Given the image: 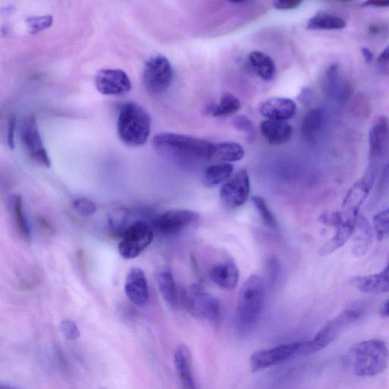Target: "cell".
<instances>
[{"label":"cell","instance_id":"obj_43","mask_svg":"<svg viewBox=\"0 0 389 389\" xmlns=\"http://www.w3.org/2000/svg\"><path fill=\"white\" fill-rule=\"evenodd\" d=\"M368 31L372 36L380 37L388 34V28L383 23H375L369 26Z\"/></svg>","mask_w":389,"mask_h":389},{"label":"cell","instance_id":"obj_16","mask_svg":"<svg viewBox=\"0 0 389 389\" xmlns=\"http://www.w3.org/2000/svg\"><path fill=\"white\" fill-rule=\"evenodd\" d=\"M259 111L267 120L287 121L295 116L297 105L286 97H273L263 102Z\"/></svg>","mask_w":389,"mask_h":389},{"label":"cell","instance_id":"obj_14","mask_svg":"<svg viewBox=\"0 0 389 389\" xmlns=\"http://www.w3.org/2000/svg\"><path fill=\"white\" fill-rule=\"evenodd\" d=\"M300 346L301 343L288 344L254 353L251 358V371H261L289 359L292 356L299 353Z\"/></svg>","mask_w":389,"mask_h":389},{"label":"cell","instance_id":"obj_47","mask_svg":"<svg viewBox=\"0 0 389 389\" xmlns=\"http://www.w3.org/2000/svg\"><path fill=\"white\" fill-rule=\"evenodd\" d=\"M381 314L384 317L389 318V299L383 305L381 309Z\"/></svg>","mask_w":389,"mask_h":389},{"label":"cell","instance_id":"obj_30","mask_svg":"<svg viewBox=\"0 0 389 389\" xmlns=\"http://www.w3.org/2000/svg\"><path fill=\"white\" fill-rule=\"evenodd\" d=\"M160 293L170 306L174 307L177 302V290L174 276L169 269H164L158 275Z\"/></svg>","mask_w":389,"mask_h":389},{"label":"cell","instance_id":"obj_35","mask_svg":"<svg viewBox=\"0 0 389 389\" xmlns=\"http://www.w3.org/2000/svg\"><path fill=\"white\" fill-rule=\"evenodd\" d=\"M373 229L377 239L380 241L389 235V209L375 215Z\"/></svg>","mask_w":389,"mask_h":389},{"label":"cell","instance_id":"obj_25","mask_svg":"<svg viewBox=\"0 0 389 389\" xmlns=\"http://www.w3.org/2000/svg\"><path fill=\"white\" fill-rule=\"evenodd\" d=\"M358 219H347L345 224L339 226L336 230V234L325 244H324L319 251V255L327 256L334 252H336L344 246L351 239V237L355 232Z\"/></svg>","mask_w":389,"mask_h":389},{"label":"cell","instance_id":"obj_50","mask_svg":"<svg viewBox=\"0 0 389 389\" xmlns=\"http://www.w3.org/2000/svg\"><path fill=\"white\" fill-rule=\"evenodd\" d=\"M99 389H104V388H99Z\"/></svg>","mask_w":389,"mask_h":389},{"label":"cell","instance_id":"obj_19","mask_svg":"<svg viewBox=\"0 0 389 389\" xmlns=\"http://www.w3.org/2000/svg\"><path fill=\"white\" fill-rule=\"evenodd\" d=\"M374 233L369 220L360 214L352 244V253L355 257H363L371 251L374 241Z\"/></svg>","mask_w":389,"mask_h":389},{"label":"cell","instance_id":"obj_32","mask_svg":"<svg viewBox=\"0 0 389 389\" xmlns=\"http://www.w3.org/2000/svg\"><path fill=\"white\" fill-rule=\"evenodd\" d=\"M129 220L131 212L128 209L123 207L114 209L108 217V226L112 235L121 239L132 224Z\"/></svg>","mask_w":389,"mask_h":389},{"label":"cell","instance_id":"obj_15","mask_svg":"<svg viewBox=\"0 0 389 389\" xmlns=\"http://www.w3.org/2000/svg\"><path fill=\"white\" fill-rule=\"evenodd\" d=\"M125 294L133 304L142 307L149 300V287L145 273L142 268L129 270L125 282Z\"/></svg>","mask_w":389,"mask_h":389},{"label":"cell","instance_id":"obj_8","mask_svg":"<svg viewBox=\"0 0 389 389\" xmlns=\"http://www.w3.org/2000/svg\"><path fill=\"white\" fill-rule=\"evenodd\" d=\"M154 240V232L148 223L136 221L124 234L119 244L120 255L126 259H133L141 255Z\"/></svg>","mask_w":389,"mask_h":389},{"label":"cell","instance_id":"obj_46","mask_svg":"<svg viewBox=\"0 0 389 389\" xmlns=\"http://www.w3.org/2000/svg\"><path fill=\"white\" fill-rule=\"evenodd\" d=\"M379 63H388L389 62V45L387 46L385 50L380 53V55L377 59Z\"/></svg>","mask_w":389,"mask_h":389},{"label":"cell","instance_id":"obj_10","mask_svg":"<svg viewBox=\"0 0 389 389\" xmlns=\"http://www.w3.org/2000/svg\"><path fill=\"white\" fill-rule=\"evenodd\" d=\"M375 177L374 170L367 172L366 175L354 183L346 194L341 212L345 219L359 218L361 207L371 193Z\"/></svg>","mask_w":389,"mask_h":389},{"label":"cell","instance_id":"obj_42","mask_svg":"<svg viewBox=\"0 0 389 389\" xmlns=\"http://www.w3.org/2000/svg\"><path fill=\"white\" fill-rule=\"evenodd\" d=\"M301 4L300 0H279L275 1L273 6L278 10H291L298 8Z\"/></svg>","mask_w":389,"mask_h":389},{"label":"cell","instance_id":"obj_28","mask_svg":"<svg viewBox=\"0 0 389 389\" xmlns=\"http://www.w3.org/2000/svg\"><path fill=\"white\" fill-rule=\"evenodd\" d=\"M234 166L229 163H219L205 169L202 183L205 187L212 188L228 181L232 176Z\"/></svg>","mask_w":389,"mask_h":389},{"label":"cell","instance_id":"obj_27","mask_svg":"<svg viewBox=\"0 0 389 389\" xmlns=\"http://www.w3.org/2000/svg\"><path fill=\"white\" fill-rule=\"evenodd\" d=\"M248 61L256 74L264 81L272 80L276 68L273 60L261 51H253L248 55Z\"/></svg>","mask_w":389,"mask_h":389},{"label":"cell","instance_id":"obj_22","mask_svg":"<svg viewBox=\"0 0 389 389\" xmlns=\"http://www.w3.org/2000/svg\"><path fill=\"white\" fill-rule=\"evenodd\" d=\"M175 363L182 389H197L192 371V355L185 344H180L175 353Z\"/></svg>","mask_w":389,"mask_h":389},{"label":"cell","instance_id":"obj_40","mask_svg":"<svg viewBox=\"0 0 389 389\" xmlns=\"http://www.w3.org/2000/svg\"><path fill=\"white\" fill-rule=\"evenodd\" d=\"M234 126L237 131L247 134L248 137L254 134V126L253 122L245 116H239L234 119Z\"/></svg>","mask_w":389,"mask_h":389},{"label":"cell","instance_id":"obj_33","mask_svg":"<svg viewBox=\"0 0 389 389\" xmlns=\"http://www.w3.org/2000/svg\"><path fill=\"white\" fill-rule=\"evenodd\" d=\"M241 107V102L236 96L231 93H225L222 95L219 104L210 106L207 111L215 117H224L236 114Z\"/></svg>","mask_w":389,"mask_h":389},{"label":"cell","instance_id":"obj_4","mask_svg":"<svg viewBox=\"0 0 389 389\" xmlns=\"http://www.w3.org/2000/svg\"><path fill=\"white\" fill-rule=\"evenodd\" d=\"M352 371L356 376L372 377L383 373L388 364V350L380 339L356 344L350 352Z\"/></svg>","mask_w":389,"mask_h":389},{"label":"cell","instance_id":"obj_29","mask_svg":"<svg viewBox=\"0 0 389 389\" xmlns=\"http://www.w3.org/2000/svg\"><path fill=\"white\" fill-rule=\"evenodd\" d=\"M347 24L340 16L325 12L313 16L307 23V29L314 31H332L344 29Z\"/></svg>","mask_w":389,"mask_h":389},{"label":"cell","instance_id":"obj_23","mask_svg":"<svg viewBox=\"0 0 389 389\" xmlns=\"http://www.w3.org/2000/svg\"><path fill=\"white\" fill-rule=\"evenodd\" d=\"M239 269L234 262H226L214 265L210 277L215 285L225 290H233L239 282Z\"/></svg>","mask_w":389,"mask_h":389},{"label":"cell","instance_id":"obj_1","mask_svg":"<svg viewBox=\"0 0 389 389\" xmlns=\"http://www.w3.org/2000/svg\"><path fill=\"white\" fill-rule=\"evenodd\" d=\"M153 145L159 155L177 163L212 160L215 146L207 140L172 133L158 134Z\"/></svg>","mask_w":389,"mask_h":389},{"label":"cell","instance_id":"obj_31","mask_svg":"<svg viewBox=\"0 0 389 389\" xmlns=\"http://www.w3.org/2000/svg\"><path fill=\"white\" fill-rule=\"evenodd\" d=\"M244 155L245 150L241 145L234 142H224L215 144L213 159L229 163L241 160Z\"/></svg>","mask_w":389,"mask_h":389},{"label":"cell","instance_id":"obj_3","mask_svg":"<svg viewBox=\"0 0 389 389\" xmlns=\"http://www.w3.org/2000/svg\"><path fill=\"white\" fill-rule=\"evenodd\" d=\"M150 116L142 106L128 102L121 106L117 120V133L125 145L131 147L145 145L150 136Z\"/></svg>","mask_w":389,"mask_h":389},{"label":"cell","instance_id":"obj_12","mask_svg":"<svg viewBox=\"0 0 389 389\" xmlns=\"http://www.w3.org/2000/svg\"><path fill=\"white\" fill-rule=\"evenodd\" d=\"M95 85L97 91L104 95H124L132 89L128 75L121 70L104 69L97 73Z\"/></svg>","mask_w":389,"mask_h":389},{"label":"cell","instance_id":"obj_17","mask_svg":"<svg viewBox=\"0 0 389 389\" xmlns=\"http://www.w3.org/2000/svg\"><path fill=\"white\" fill-rule=\"evenodd\" d=\"M323 88L330 99L341 102L347 99L351 92V85L342 78L337 64H333L328 68L324 78Z\"/></svg>","mask_w":389,"mask_h":389},{"label":"cell","instance_id":"obj_20","mask_svg":"<svg viewBox=\"0 0 389 389\" xmlns=\"http://www.w3.org/2000/svg\"><path fill=\"white\" fill-rule=\"evenodd\" d=\"M389 142V120L386 116L377 119L369 133L370 155L373 160L380 158Z\"/></svg>","mask_w":389,"mask_h":389},{"label":"cell","instance_id":"obj_48","mask_svg":"<svg viewBox=\"0 0 389 389\" xmlns=\"http://www.w3.org/2000/svg\"><path fill=\"white\" fill-rule=\"evenodd\" d=\"M0 389H18L14 386H12V385H6V384H1V385H0Z\"/></svg>","mask_w":389,"mask_h":389},{"label":"cell","instance_id":"obj_21","mask_svg":"<svg viewBox=\"0 0 389 389\" xmlns=\"http://www.w3.org/2000/svg\"><path fill=\"white\" fill-rule=\"evenodd\" d=\"M261 131L268 143L275 146L286 144L293 135V128L286 121L266 120L261 124Z\"/></svg>","mask_w":389,"mask_h":389},{"label":"cell","instance_id":"obj_5","mask_svg":"<svg viewBox=\"0 0 389 389\" xmlns=\"http://www.w3.org/2000/svg\"><path fill=\"white\" fill-rule=\"evenodd\" d=\"M364 309L361 305L344 309L336 318L329 321L312 340L301 343L299 353L310 355L321 351L336 341L340 334L363 317Z\"/></svg>","mask_w":389,"mask_h":389},{"label":"cell","instance_id":"obj_41","mask_svg":"<svg viewBox=\"0 0 389 389\" xmlns=\"http://www.w3.org/2000/svg\"><path fill=\"white\" fill-rule=\"evenodd\" d=\"M16 120L15 116L9 119L7 126V145L11 148H14L15 146V131H16Z\"/></svg>","mask_w":389,"mask_h":389},{"label":"cell","instance_id":"obj_34","mask_svg":"<svg viewBox=\"0 0 389 389\" xmlns=\"http://www.w3.org/2000/svg\"><path fill=\"white\" fill-rule=\"evenodd\" d=\"M252 201L264 224L269 229H276L278 226L276 219L272 211L269 209L265 200L261 197H253Z\"/></svg>","mask_w":389,"mask_h":389},{"label":"cell","instance_id":"obj_45","mask_svg":"<svg viewBox=\"0 0 389 389\" xmlns=\"http://www.w3.org/2000/svg\"><path fill=\"white\" fill-rule=\"evenodd\" d=\"M362 56L366 63L370 64L373 58L374 54L368 48H362L361 49Z\"/></svg>","mask_w":389,"mask_h":389},{"label":"cell","instance_id":"obj_2","mask_svg":"<svg viewBox=\"0 0 389 389\" xmlns=\"http://www.w3.org/2000/svg\"><path fill=\"white\" fill-rule=\"evenodd\" d=\"M265 301V286L261 276L253 275L241 287L236 312L237 326L242 331L253 328L261 319Z\"/></svg>","mask_w":389,"mask_h":389},{"label":"cell","instance_id":"obj_6","mask_svg":"<svg viewBox=\"0 0 389 389\" xmlns=\"http://www.w3.org/2000/svg\"><path fill=\"white\" fill-rule=\"evenodd\" d=\"M185 305L194 317L214 324L221 320V305L217 299L198 285H191L185 295Z\"/></svg>","mask_w":389,"mask_h":389},{"label":"cell","instance_id":"obj_24","mask_svg":"<svg viewBox=\"0 0 389 389\" xmlns=\"http://www.w3.org/2000/svg\"><path fill=\"white\" fill-rule=\"evenodd\" d=\"M8 208L12 216L16 229L19 236L24 241L31 240L29 224L24 212L23 197L18 194H13L9 197Z\"/></svg>","mask_w":389,"mask_h":389},{"label":"cell","instance_id":"obj_49","mask_svg":"<svg viewBox=\"0 0 389 389\" xmlns=\"http://www.w3.org/2000/svg\"><path fill=\"white\" fill-rule=\"evenodd\" d=\"M387 174L389 175V164H388V168H387Z\"/></svg>","mask_w":389,"mask_h":389},{"label":"cell","instance_id":"obj_11","mask_svg":"<svg viewBox=\"0 0 389 389\" xmlns=\"http://www.w3.org/2000/svg\"><path fill=\"white\" fill-rule=\"evenodd\" d=\"M251 194L250 177L246 170L237 171L224 183L220 197L226 207L236 209L244 204Z\"/></svg>","mask_w":389,"mask_h":389},{"label":"cell","instance_id":"obj_9","mask_svg":"<svg viewBox=\"0 0 389 389\" xmlns=\"http://www.w3.org/2000/svg\"><path fill=\"white\" fill-rule=\"evenodd\" d=\"M20 138L27 155L34 163L41 167H50V159L43 144L35 116H26L21 122Z\"/></svg>","mask_w":389,"mask_h":389},{"label":"cell","instance_id":"obj_26","mask_svg":"<svg viewBox=\"0 0 389 389\" xmlns=\"http://www.w3.org/2000/svg\"><path fill=\"white\" fill-rule=\"evenodd\" d=\"M326 121V114L320 107L313 108L304 118L301 133L307 141L313 142L322 131Z\"/></svg>","mask_w":389,"mask_h":389},{"label":"cell","instance_id":"obj_18","mask_svg":"<svg viewBox=\"0 0 389 389\" xmlns=\"http://www.w3.org/2000/svg\"><path fill=\"white\" fill-rule=\"evenodd\" d=\"M354 286L362 293L383 295L389 293V258L387 265L379 273L356 277L353 280Z\"/></svg>","mask_w":389,"mask_h":389},{"label":"cell","instance_id":"obj_39","mask_svg":"<svg viewBox=\"0 0 389 389\" xmlns=\"http://www.w3.org/2000/svg\"><path fill=\"white\" fill-rule=\"evenodd\" d=\"M320 221L322 224L333 226L334 229L344 225L347 221L340 212H327L321 215Z\"/></svg>","mask_w":389,"mask_h":389},{"label":"cell","instance_id":"obj_7","mask_svg":"<svg viewBox=\"0 0 389 389\" xmlns=\"http://www.w3.org/2000/svg\"><path fill=\"white\" fill-rule=\"evenodd\" d=\"M174 72L169 60L163 55L150 57L145 64L143 82L146 91L151 94H160L170 87Z\"/></svg>","mask_w":389,"mask_h":389},{"label":"cell","instance_id":"obj_13","mask_svg":"<svg viewBox=\"0 0 389 389\" xmlns=\"http://www.w3.org/2000/svg\"><path fill=\"white\" fill-rule=\"evenodd\" d=\"M198 219L199 214L197 212L187 209H174L159 214L153 224L158 232L171 235L186 229Z\"/></svg>","mask_w":389,"mask_h":389},{"label":"cell","instance_id":"obj_38","mask_svg":"<svg viewBox=\"0 0 389 389\" xmlns=\"http://www.w3.org/2000/svg\"><path fill=\"white\" fill-rule=\"evenodd\" d=\"M60 329L63 336L70 341L77 340L80 336V329L77 323L72 320H62L60 323Z\"/></svg>","mask_w":389,"mask_h":389},{"label":"cell","instance_id":"obj_37","mask_svg":"<svg viewBox=\"0 0 389 389\" xmlns=\"http://www.w3.org/2000/svg\"><path fill=\"white\" fill-rule=\"evenodd\" d=\"M27 21L31 33H38V32L45 30L52 25L53 18L50 16L31 17Z\"/></svg>","mask_w":389,"mask_h":389},{"label":"cell","instance_id":"obj_44","mask_svg":"<svg viewBox=\"0 0 389 389\" xmlns=\"http://www.w3.org/2000/svg\"><path fill=\"white\" fill-rule=\"evenodd\" d=\"M363 7L386 8L389 7V0H369L362 4Z\"/></svg>","mask_w":389,"mask_h":389},{"label":"cell","instance_id":"obj_36","mask_svg":"<svg viewBox=\"0 0 389 389\" xmlns=\"http://www.w3.org/2000/svg\"><path fill=\"white\" fill-rule=\"evenodd\" d=\"M75 211L84 217H89L97 212V207L94 202L87 198H78L72 202Z\"/></svg>","mask_w":389,"mask_h":389}]
</instances>
